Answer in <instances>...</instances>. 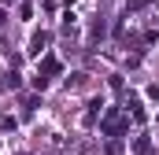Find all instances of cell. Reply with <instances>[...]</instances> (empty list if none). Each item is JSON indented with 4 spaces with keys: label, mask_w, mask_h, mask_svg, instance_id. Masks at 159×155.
I'll return each instance as SVG.
<instances>
[{
    "label": "cell",
    "mask_w": 159,
    "mask_h": 155,
    "mask_svg": "<svg viewBox=\"0 0 159 155\" xmlns=\"http://www.w3.org/2000/svg\"><path fill=\"white\" fill-rule=\"evenodd\" d=\"M59 70H63V67H59V59H56V55H44V59H41V67H37V74H34V89H44V85L59 74Z\"/></svg>",
    "instance_id": "cell-1"
},
{
    "label": "cell",
    "mask_w": 159,
    "mask_h": 155,
    "mask_svg": "<svg viewBox=\"0 0 159 155\" xmlns=\"http://www.w3.org/2000/svg\"><path fill=\"white\" fill-rule=\"evenodd\" d=\"M126 126H129V122H126V118H122L119 111H115V107H111L107 115L100 118V129H104L107 137H119V133H126Z\"/></svg>",
    "instance_id": "cell-2"
},
{
    "label": "cell",
    "mask_w": 159,
    "mask_h": 155,
    "mask_svg": "<svg viewBox=\"0 0 159 155\" xmlns=\"http://www.w3.org/2000/svg\"><path fill=\"white\" fill-rule=\"evenodd\" d=\"M44 48H48V33L41 30V33H34V37H30V55H41Z\"/></svg>",
    "instance_id": "cell-3"
},
{
    "label": "cell",
    "mask_w": 159,
    "mask_h": 155,
    "mask_svg": "<svg viewBox=\"0 0 159 155\" xmlns=\"http://www.w3.org/2000/svg\"><path fill=\"white\" fill-rule=\"evenodd\" d=\"M126 107H129V115L137 118V122L144 118V111H141V100H137V96H129V100H126Z\"/></svg>",
    "instance_id": "cell-4"
},
{
    "label": "cell",
    "mask_w": 159,
    "mask_h": 155,
    "mask_svg": "<svg viewBox=\"0 0 159 155\" xmlns=\"http://www.w3.org/2000/svg\"><path fill=\"white\" fill-rule=\"evenodd\" d=\"M15 85H19V74H7L4 81H0V89H15Z\"/></svg>",
    "instance_id": "cell-5"
},
{
    "label": "cell",
    "mask_w": 159,
    "mask_h": 155,
    "mask_svg": "<svg viewBox=\"0 0 159 155\" xmlns=\"http://www.w3.org/2000/svg\"><path fill=\"white\" fill-rule=\"evenodd\" d=\"M107 155H122V144H119V140H111V144H107Z\"/></svg>",
    "instance_id": "cell-6"
},
{
    "label": "cell",
    "mask_w": 159,
    "mask_h": 155,
    "mask_svg": "<svg viewBox=\"0 0 159 155\" xmlns=\"http://www.w3.org/2000/svg\"><path fill=\"white\" fill-rule=\"evenodd\" d=\"M152 100H156V104H159V85H152Z\"/></svg>",
    "instance_id": "cell-7"
},
{
    "label": "cell",
    "mask_w": 159,
    "mask_h": 155,
    "mask_svg": "<svg viewBox=\"0 0 159 155\" xmlns=\"http://www.w3.org/2000/svg\"><path fill=\"white\" fill-rule=\"evenodd\" d=\"M0 19H4V11H0Z\"/></svg>",
    "instance_id": "cell-8"
}]
</instances>
